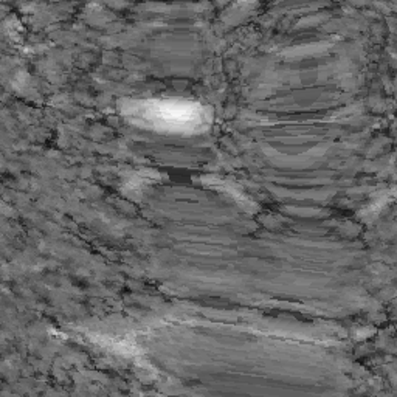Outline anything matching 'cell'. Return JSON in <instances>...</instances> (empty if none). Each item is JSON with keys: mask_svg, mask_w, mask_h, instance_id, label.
I'll return each instance as SVG.
<instances>
[{"mask_svg": "<svg viewBox=\"0 0 397 397\" xmlns=\"http://www.w3.org/2000/svg\"><path fill=\"white\" fill-rule=\"evenodd\" d=\"M142 106L137 110V115L153 123V126L188 131L190 127H196L201 123V112L196 104L153 101L144 103Z\"/></svg>", "mask_w": 397, "mask_h": 397, "instance_id": "cell-1", "label": "cell"}]
</instances>
